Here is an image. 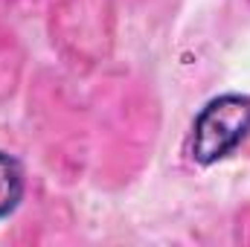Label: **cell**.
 I'll return each instance as SVG.
<instances>
[{"instance_id":"obj_1","label":"cell","mask_w":250,"mask_h":247,"mask_svg":"<svg viewBox=\"0 0 250 247\" xmlns=\"http://www.w3.org/2000/svg\"><path fill=\"white\" fill-rule=\"evenodd\" d=\"M250 134V99L227 93L212 99L201 114L195 117L192 125V160L201 166L218 163L227 154H233L242 140Z\"/></svg>"},{"instance_id":"obj_2","label":"cell","mask_w":250,"mask_h":247,"mask_svg":"<svg viewBox=\"0 0 250 247\" xmlns=\"http://www.w3.org/2000/svg\"><path fill=\"white\" fill-rule=\"evenodd\" d=\"M23 198V175L15 157L0 151V218L15 212V206Z\"/></svg>"}]
</instances>
